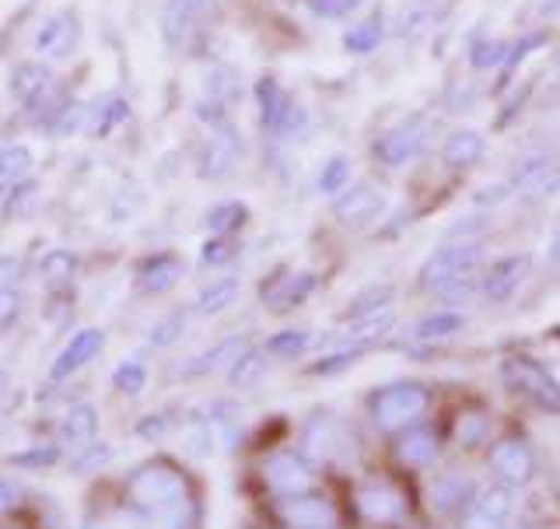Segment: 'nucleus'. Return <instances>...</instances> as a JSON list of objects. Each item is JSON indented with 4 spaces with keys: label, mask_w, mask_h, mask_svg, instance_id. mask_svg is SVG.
Listing matches in <instances>:
<instances>
[{
    "label": "nucleus",
    "mask_w": 560,
    "mask_h": 529,
    "mask_svg": "<svg viewBox=\"0 0 560 529\" xmlns=\"http://www.w3.org/2000/svg\"><path fill=\"white\" fill-rule=\"evenodd\" d=\"M137 513H144L162 529H186L192 519V487L186 473L168 460H151L127 484Z\"/></svg>",
    "instance_id": "obj_1"
},
{
    "label": "nucleus",
    "mask_w": 560,
    "mask_h": 529,
    "mask_svg": "<svg viewBox=\"0 0 560 529\" xmlns=\"http://www.w3.org/2000/svg\"><path fill=\"white\" fill-rule=\"evenodd\" d=\"M431 411V390L417 379H399L389 386H378V390L368 396V414H372L378 432L399 435L424 421Z\"/></svg>",
    "instance_id": "obj_2"
},
{
    "label": "nucleus",
    "mask_w": 560,
    "mask_h": 529,
    "mask_svg": "<svg viewBox=\"0 0 560 529\" xmlns=\"http://www.w3.org/2000/svg\"><path fill=\"white\" fill-rule=\"evenodd\" d=\"M483 263V242H452L442 245L434 256H428L420 263L417 271V285L420 291H431V295H442L445 288H452L455 280H466V277H477Z\"/></svg>",
    "instance_id": "obj_3"
},
{
    "label": "nucleus",
    "mask_w": 560,
    "mask_h": 529,
    "mask_svg": "<svg viewBox=\"0 0 560 529\" xmlns=\"http://www.w3.org/2000/svg\"><path fill=\"white\" fill-rule=\"evenodd\" d=\"M501 379L508 390L522 393L529 403H536V407L560 414V382L553 379L547 365H539L525 355H512L501 361Z\"/></svg>",
    "instance_id": "obj_4"
},
{
    "label": "nucleus",
    "mask_w": 560,
    "mask_h": 529,
    "mask_svg": "<svg viewBox=\"0 0 560 529\" xmlns=\"http://www.w3.org/2000/svg\"><path fill=\"white\" fill-rule=\"evenodd\" d=\"M354 505H358V516L372 526H399L410 516L407 491H402L396 481H382V478L364 481L354 495Z\"/></svg>",
    "instance_id": "obj_5"
},
{
    "label": "nucleus",
    "mask_w": 560,
    "mask_h": 529,
    "mask_svg": "<svg viewBox=\"0 0 560 529\" xmlns=\"http://www.w3.org/2000/svg\"><path fill=\"white\" fill-rule=\"evenodd\" d=\"M312 460L305 452H288L280 449L262 460V484H267L277 498H291V495H305L312 491Z\"/></svg>",
    "instance_id": "obj_6"
},
{
    "label": "nucleus",
    "mask_w": 560,
    "mask_h": 529,
    "mask_svg": "<svg viewBox=\"0 0 560 529\" xmlns=\"http://www.w3.org/2000/svg\"><path fill=\"white\" fill-rule=\"evenodd\" d=\"M428 134H431V119L424 113L407 116V119L396 123V127L378 140V148H375L378 162L389 165V169H399V165L413 162V158L424 151Z\"/></svg>",
    "instance_id": "obj_7"
},
{
    "label": "nucleus",
    "mask_w": 560,
    "mask_h": 529,
    "mask_svg": "<svg viewBox=\"0 0 560 529\" xmlns=\"http://www.w3.org/2000/svg\"><path fill=\"white\" fill-rule=\"evenodd\" d=\"M277 519L284 529H337L340 513L337 505L323 495H291V498H277Z\"/></svg>",
    "instance_id": "obj_8"
},
{
    "label": "nucleus",
    "mask_w": 560,
    "mask_h": 529,
    "mask_svg": "<svg viewBox=\"0 0 560 529\" xmlns=\"http://www.w3.org/2000/svg\"><path fill=\"white\" fill-rule=\"evenodd\" d=\"M515 487L508 484H490L477 491V498L459 516V529H504L508 519L515 513Z\"/></svg>",
    "instance_id": "obj_9"
},
{
    "label": "nucleus",
    "mask_w": 560,
    "mask_h": 529,
    "mask_svg": "<svg viewBox=\"0 0 560 529\" xmlns=\"http://www.w3.org/2000/svg\"><path fill=\"white\" fill-rule=\"evenodd\" d=\"M385 210V193L375 183H354L347 186L340 197H332V218L343 228H364L382 218Z\"/></svg>",
    "instance_id": "obj_10"
},
{
    "label": "nucleus",
    "mask_w": 560,
    "mask_h": 529,
    "mask_svg": "<svg viewBox=\"0 0 560 529\" xmlns=\"http://www.w3.org/2000/svg\"><path fill=\"white\" fill-rule=\"evenodd\" d=\"M529 274H533V256H525V253L501 256L483 271L480 295L487 298V302H508V298L529 280Z\"/></svg>",
    "instance_id": "obj_11"
},
{
    "label": "nucleus",
    "mask_w": 560,
    "mask_h": 529,
    "mask_svg": "<svg viewBox=\"0 0 560 529\" xmlns=\"http://www.w3.org/2000/svg\"><path fill=\"white\" fill-rule=\"evenodd\" d=\"M490 470L498 473V481L508 487H525L536 478V452L525 438H501L490 449Z\"/></svg>",
    "instance_id": "obj_12"
},
{
    "label": "nucleus",
    "mask_w": 560,
    "mask_h": 529,
    "mask_svg": "<svg viewBox=\"0 0 560 529\" xmlns=\"http://www.w3.org/2000/svg\"><path fill=\"white\" fill-rule=\"evenodd\" d=\"M508 186L525 193V197H553L560 189V154H533L512 172Z\"/></svg>",
    "instance_id": "obj_13"
},
{
    "label": "nucleus",
    "mask_w": 560,
    "mask_h": 529,
    "mask_svg": "<svg viewBox=\"0 0 560 529\" xmlns=\"http://www.w3.org/2000/svg\"><path fill=\"white\" fill-rule=\"evenodd\" d=\"M302 452L312 463H332L343 456V428L337 417L329 414H312L302 432Z\"/></svg>",
    "instance_id": "obj_14"
},
{
    "label": "nucleus",
    "mask_w": 560,
    "mask_h": 529,
    "mask_svg": "<svg viewBox=\"0 0 560 529\" xmlns=\"http://www.w3.org/2000/svg\"><path fill=\"white\" fill-rule=\"evenodd\" d=\"M81 39V28H78V14L74 11H60L46 18V25L35 35V49H39V57L46 60H67L70 53H74Z\"/></svg>",
    "instance_id": "obj_15"
},
{
    "label": "nucleus",
    "mask_w": 560,
    "mask_h": 529,
    "mask_svg": "<svg viewBox=\"0 0 560 529\" xmlns=\"http://www.w3.org/2000/svg\"><path fill=\"white\" fill-rule=\"evenodd\" d=\"M102 347H105V333H102L98 326L81 330L78 337H70V344L60 350V358L52 361L49 379H52V382H60V379H70L74 372H81V368H84L88 361H95V358L102 355Z\"/></svg>",
    "instance_id": "obj_16"
},
{
    "label": "nucleus",
    "mask_w": 560,
    "mask_h": 529,
    "mask_svg": "<svg viewBox=\"0 0 560 529\" xmlns=\"http://www.w3.org/2000/svg\"><path fill=\"white\" fill-rule=\"evenodd\" d=\"M438 435L431 428H407V432H399L396 435V442H393V456H396V463L399 467H407V470H428L434 460H438Z\"/></svg>",
    "instance_id": "obj_17"
},
{
    "label": "nucleus",
    "mask_w": 560,
    "mask_h": 529,
    "mask_svg": "<svg viewBox=\"0 0 560 529\" xmlns=\"http://www.w3.org/2000/svg\"><path fill=\"white\" fill-rule=\"evenodd\" d=\"M472 498H477V484L463 478V473H445V478L431 484V505L442 516H463Z\"/></svg>",
    "instance_id": "obj_18"
},
{
    "label": "nucleus",
    "mask_w": 560,
    "mask_h": 529,
    "mask_svg": "<svg viewBox=\"0 0 560 529\" xmlns=\"http://www.w3.org/2000/svg\"><path fill=\"white\" fill-rule=\"evenodd\" d=\"M49 84H52L49 67L39 60H25V64H18L11 74V95L18 105L32 110V105H39L49 95Z\"/></svg>",
    "instance_id": "obj_19"
},
{
    "label": "nucleus",
    "mask_w": 560,
    "mask_h": 529,
    "mask_svg": "<svg viewBox=\"0 0 560 529\" xmlns=\"http://www.w3.org/2000/svg\"><path fill=\"white\" fill-rule=\"evenodd\" d=\"M200 14H203V0H165V8H162V35H165V43L172 49L183 46L192 35V28H197Z\"/></svg>",
    "instance_id": "obj_20"
},
{
    "label": "nucleus",
    "mask_w": 560,
    "mask_h": 529,
    "mask_svg": "<svg viewBox=\"0 0 560 529\" xmlns=\"http://www.w3.org/2000/svg\"><path fill=\"white\" fill-rule=\"evenodd\" d=\"M393 323H396L393 306L389 309H378V312H368V315H354V320L347 323V330L340 333V344L337 347H361V350H368L375 341H382L385 333L393 330Z\"/></svg>",
    "instance_id": "obj_21"
},
{
    "label": "nucleus",
    "mask_w": 560,
    "mask_h": 529,
    "mask_svg": "<svg viewBox=\"0 0 560 529\" xmlns=\"http://www.w3.org/2000/svg\"><path fill=\"white\" fill-rule=\"evenodd\" d=\"M256 105H259V127L277 137L294 102L288 99V92L273 78H259L256 81Z\"/></svg>",
    "instance_id": "obj_22"
},
{
    "label": "nucleus",
    "mask_w": 560,
    "mask_h": 529,
    "mask_svg": "<svg viewBox=\"0 0 560 529\" xmlns=\"http://www.w3.org/2000/svg\"><path fill=\"white\" fill-rule=\"evenodd\" d=\"M315 288H319V277L315 274H288L284 271V280H270V285L262 288V298H267V306L273 312H288L291 306H302Z\"/></svg>",
    "instance_id": "obj_23"
},
{
    "label": "nucleus",
    "mask_w": 560,
    "mask_h": 529,
    "mask_svg": "<svg viewBox=\"0 0 560 529\" xmlns=\"http://www.w3.org/2000/svg\"><path fill=\"white\" fill-rule=\"evenodd\" d=\"M483 151H487L483 134L463 127V130H452V134L445 137V145H442V162H445V169H452V172H466V169H472V165L480 162Z\"/></svg>",
    "instance_id": "obj_24"
},
{
    "label": "nucleus",
    "mask_w": 560,
    "mask_h": 529,
    "mask_svg": "<svg viewBox=\"0 0 560 529\" xmlns=\"http://www.w3.org/2000/svg\"><path fill=\"white\" fill-rule=\"evenodd\" d=\"M179 277H183V260L172 253H158L140 263V271H137L140 291H148V295H162V291L175 288Z\"/></svg>",
    "instance_id": "obj_25"
},
{
    "label": "nucleus",
    "mask_w": 560,
    "mask_h": 529,
    "mask_svg": "<svg viewBox=\"0 0 560 529\" xmlns=\"http://www.w3.org/2000/svg\"><path fill=\"white\" fill-rule=\"evenodd\" d=\"M95 432H98V411L92 403H74L63 421H60V442L70 449H84L95 442Z\"/></svg>",
    "instance_id": "obj_26"
},
{
    "label": "nucleus",
    "mask_w": 560,
    "mask_h": 529,
    "mask_svg": "<svg viewBox=\"0 0 560 529\" xmlns=\"http://www.w3.org/2000/svg\"><path fill=\"white\" fill-rule=\"evenodd\" d=\"M249 347L242 337H232V341H221L218 347H210L207 355L192 358L189 368H186V379H200V376H214V372H228V368L235 365V358L242 355V350Z\"/></svg>",
    "instance_id": "obj_27"
},
{
    "label": "nucleus",
    "mask_w": 560,
    "mask_h": 529,
    "mask_svg": "<svg viewBox=\"0 0 560 529\" xmlns=\"http://www.w3.org/2000/svg\"><path fill=\"white\" fill-rule=\"evenodd\" d=\"M235 165H238V148L232 145V140H224V137L210 140V145L203 148V154H200V175L210 183L228 180V175L235 172Z\"/></svg>",
    "instance_id": "obj_28"
},
{
    "label": "nucleus",
    "mask_w": 560,
    "mask_h": 529,
    "mask_svg": "<svg viewBox=\"0 0 560 529\" xmlns=\"http://www.w3.org/2000/svg\"><path fill=\"white\" fill-rule=\"evenodd\" d=\"M463 315L459 312H452V309H442V312H431V315H424L413 330H410V341H417V344H438V341H448V337H455V333L463 330Z\"/></svg>",
    "instance_id": "obj_29"
},
{
    "label": "nucleus",
    "mask_w": 560,
    "mask_h": 529,
    "mask_svg": "<svg viewBox=\"0 0 560 529\" xmlns=\"http://www.w3.org/2000/svg\"><path fill=\"white\" fill-rule=\"evenodd\" d=\"M385 18H382V11H375L372 18H364V22H358L354 28H347L343 32V49L347 53H354V57H368L372 49H378V43L385 39Z\"/></svg>",
    "instance_id": "obj_30"
},
{
    "label": "nucleus",
    "mask_w": 560,
    "mask_h": 529,
    "mask_svg": "<svg viewBox=\"0 0 560 529\" xmlns=\"http://www.w3.org/2000/svg\"><path fill=\"white\" fill-rule=\"evenodd\" d=\"M428 25H431V0H402L389 28L396 39H417Z\"/></svg>",
    "instance_id": "obj_31"
},
{
    "label": "nucleus",
    "mask_w": 560,
    "mask_h": 529,
    "mask_svg": "<svg viewBox=\"0 0 560 529\" xmlns=\"http://www.w3.org/2000/svg\"><path fill=\"white\" fill-rule=\"evenodd\" d=\"M130 116V102L119 99V95H109L98 102V110L88 113V134L92 137H109L113 130H119L122 123Z\"/></svg>",
    "instance_id": "obj_32"
},
{
    "label": "nucleus",
    "mask_w": 560,
    "mask_h": 529,
    "mask_svg": "<svg viewBox=\"0 0 560 529\" xmlns=\"http://www.w3.org/2000/svg\"><path fill=\"white\" fill-rule=\"evenodd\" d=\"M262 376H267V350H259V347H245L235 358V365L228 368V382H232L235 390H253Z\"/></svg>",
    "instance_id": "obj_33"
},
{
    "label": "nucleus",
    "mask_w": 560,
    "mask_h": 529,
    "mask_svg": "<svg viewBox=\"0 0 560 529\" xmlns=\"http://www.w3.org/2000/svg\"><path fill=\"white\" fill-rule=\"evenodd\" d=\"M207 228L214 235H235L242 232L245 225H249V207H245L242 200H221L207 210Z\"/></svg>",
    "instance_id": "obj_34"
},
{
    "label": "nucleus",
    "mask_w": 560,
    "mask_h": 529,
    "mask_svg": "<svg viewBox=\"0 0 560 529\" xmlns=\"http://www.w3.org/2000/svg\"><path fill=\"white\" fill-rule=\"evenodd\" d=\"M242 285H238V277H221L214 280V285H207L200 295H197V312L200 315H218L224 309H232V302L238 298Z\"/></svg>",
    "instance_id": "obj_35"
},
{
    "label": "nucleus",
    "mask_w": 560,
    "mask_h": 529,
    "mask_svg": "<svg viewBox=\"0 0 560 529\" xmlns=\"http://www.w3.org/2000/svg\"><path fill=\"white\" fill-rule=\"evenodd\" d=\"M28 169H32V151L8 145L4 154H0V197H4L8 189L22 186L28 180Z\"/></svg>",
    "instance_id": "obj_36"
},
{
    "label": "nucleus",
    "mask_w": 560,
    "mask_h": 529,
    "mask_svg": "<svg viewBox=\"0 0 560 529\" xmlns=\"http://www.w3.org/2000/svg\"><path fill=\"white\" fill-rule=\"evenodd\" d=\"M312 333L308 330H280L273 333V337L267 341V355L280 358V361H294V358H302L305 350L312 347Z\"/></svg>",
    "instance_id": "obj_37"
},
{
    "label": "nucleus",
    "mask_w": 560,
    "mask_h": 529,
    "mask_svg": "<svg viewBox=\"0 0 560 529\" xmlns=\"http://www.w3.org/2000/svg\"><path fill=\"white\" fill-rule=\"evenodd\" d=\"M350 172H354L350 158L347 154H332L329 162L319 169V180H315V186H319L323 197H340V193L350 186Z\"/></svg>",
    "instance_id": "obj_38"
},
{
    "label": "nucleus",
    "mask_w": 560,
    "mask_h": 529,
    "mask_svg": "<svg viewBox=\"0 0 560 529\" xmlns=\"http://www.w3.org/2000/svg\"><path fill=\"white\" fill-rule=\"evenodd\" d=\"M508 53H512V46H508L504 39L483 35V39H472V46H469V64L477 67V70H498V67H504Z\"/></svg>",
    "instance_id": "obj_39"
},
{
    "label": "nucleus",
    "mask_w": 560,
    "mask_h": 529,
    "mask_svg": "<svg viewBox=\"0 0 560 529\" xmlns=\"http://www.w3.org/2000/svg\"><path fill=\"white\" fill-rule=\"evenodd\" d=\"M487 435H490V421L480 411H466L459 421H455V442L463 449H480Z\"/></svg>",
    "instance_id": "obj_40"
},
{
    "label": "nucleus",
    "mask_w": 560,
    "mask_h": 529,
    "mask_svg": "<svg viewBox=\"0 0 560 529\" xmlns=\"http://www.w3.org/2000/svg\"><path fill=\"white\" fill-rule=\"evenodd\" d=\"M74 271H78V256L70 250H52L39 263V274L46 285H67V280L74 277Z\"/></svg>",
    "instance_id": "obj_41"
},
{
    "label": "nucleus",
    "mask_w": 560,
    "mask_h": 529,
    "mask_svg": "<svg viewBox=\"0 0 560 529\" xmlns=\"http://www.w3.org/2000/svg\"><path fill=\"white\" fill-rule=\"evenodd\" d=\"M186 330H189V312L186 309H175V312H168L165 320L151 330V347H172V344H179L186 337Z\"/></svg>",
    "instance_id": "obj_42"
},
{
    "label": "nucleus",
    "mask_w": 560,
    "mask_h": 529,
    "mask_svg": "<svg viewBox=\"0 0 560 529\" xmlns=\"http://www.w3.org/2000/svg\"><path fill=\"white\" fill-rule=\"evenodd\" d=\"M361 358H364L361 347H332L329 355H323L308 368V376H337V372H347V368L354 361H361Z\"/></svg>",
    "instance_id": "obj_43"
},
{
    "label": "nucleus",
    "mask_w": 560,
    "mask_h": 529,
    "mask_svg": "<svg viewBox=\"0 0 560 529\" xmlns=\"http://www.w3.org/2000/svg\"><path fill=\"white\" fill-rule=\"evenodd\" d=\"M396 302V288H389V285H382V288H364L354 302H350V320L354 315H368V312H378V309H389Z\"/></svg>",
    "instance_id": "obj_44"
},
{
    "label": "nucleus",
    "mask_w": 560,
    "mask_h": 529,
    "mask_svg": "<svg viewBox=\"0 0 560 529\" xmlns=\"http://www.w3.org/2000/svg\"><path fill=\"white\" fill-rule=\"evenodd\" d=\"M113 386L119 393H127V396H137L140 390L148 386V365H140V361H122L116 372H113Z\"/></svg>",
    "instance_id": "obj_45"
},
{
    "label": "nucleus",
    "mask_w": 560,
    "mask_h": 529,
    "mask_svg": "<svg viewBox=\"0 0 560 529\" xmlns=\"http://www.w3.org/2000/svg\"><path fill=\"white\" fill-rule=\"evenodd\" d=\"M84 123H88V110L84 105H78V102H67L63 110L52 116V123H49V134L52 137H70V134H78V130H84Z\"/></svg>",
    "instance_id": "obj_46"
},
{
    "label": "nucleus",
    "mask_w": 560,
    "mask_h": 529,
    "mask_svg": "<svg viewBox=\"0 0 560 529\" xmlns=\"http://www.w3.org/2000/svg\"><path fill=\"white\" fill-rule=\"evenodd\" d=\"M235 256H238V245L232 242V235H214L210 242H203V250H200L203 267H224V263H232Z\"/></svg>",
    "instance_id": "obj_47"
},
{
    "label": "nucleus",
    "mask_w": 560,
    "mask_h": 529,
    "mask_svg": "<svg viewBox=\"0 0 560 529\" xmlns=\"http://www.w3.org/2000/svg\"><path fill=\"white\" fill-rule=\"evenodd\" d=\"M308 8L319 18H332V22H343V18L358 14L364 8V0H308Z\"/></svg>",
    "instance_id": "obj_48"
},
{
    "label": "nucleus",
    "mask_w": 560,
    "mask_h": 529,
    "mask_svg": "<svg viewBox=\"0 0 560 529\" xmlns=\"http://www.w3.org/2000/svg\"><path fill=\"white\" fill-rule=\"evenodd\" d=\"M18 309H22V295L4 285V288H0V333H4L18 320Z\"/></svg>",
    "instance_id": "obj_49"
},
{
    "label": "nucleus",
    "mask_w": 560,
    "mask_h": 529,
    "mask_svg": "<svg viewBox=\"0 0 560 529\" xmlns=\"http://www.w3.org/2000/svg\"><path fill=\"white\" fill-rule=\"evenodd\" d=\"M113 460V449L109 446H84L81 449V456L74 460V470L81 473H88V470H95V467H102V463H109Z\"/></svg>",
    "instance_id": "obj_50"
},
{
    "label": "nucleus",
    "mask_w": 560,
    "mask_h": 529,
    "mask_svg": "<svg viewBox=\"0 0 560 529\" xmlns=\"http://www.w3.org/2000/svg\"><path fill=\"white\" fill-rule=\"evenodd\" d=\"M25 502V491L18 487L14 481H0V519L4 516H14L18 508Z\"/></svg>",
    "instance_id": "obj_51"
},
{
    "label": "nucleus",
    "mask_w": 560,
    "mask_h": 529,
    "mask_svg": "<svg viewBox=\"0 0 560 529\" xmlns=\"http://www.w3.org/2000/svg\"><path fill=\"white\" fill-rule=\"evenodd\" d=\"M57 460H60V449L57 446H49L43 452H14L11 456L14 467H49V463H57Z\"/></svg>",
    "instance_id": "obj_52"
},
{
    "label": "nucleus",
    "mask_w": 560,
    "mask_h": 529,
    "mask_svg": "<svg viewBox=\"0 0 560 529\" xmlns=\"http://www.w3.org/2000/svg\"><path fill=\"white\" fill-rule=\"evenodd\" d=\"M168 428H172V425H168V417H165V414H151V417H144V421L137 425V435H140V438H151V442H158V438H162Z\"/></svg>",
    "instance_id": "obj_53"
},
{
    "label": "nucleus",
    "mask_w": 560,
    "mask_h": 529,
    "mask_svg": "<svg viewBox=\"0 0 560 529\" xmlns=\"http://www.w3.org/2000/svg\"><path fill=\"white\" fill-rule=\"evenodd\" d=\"M4 148H8V137H4V134H0V154H4Z\"/></svg>",
    "instance_id": "obj_54"
},
{
    "label": "nucleus",
    "mask_w": 560,
    "mask_h": 529,
    "mask_svg": "<svg viewBox=\"0 0 560 529\" xmlns=\"http://www.w3.org/2000/svg\"><path fill=\"white\" fill-rule=\"evenodd\" d=\"M504 529H508V526H504ZM512 529H518V526H512Z\"/></svg>",
    "instance_id": "obj_55"
},
{
    "label": "nucleus",
    "mask_w": 560,
    "mask_h": 529,
    "mask_svg": "<svg viewBox=\"0 0 560 529\" xmlns=\"http://www.w3.org/2000/svg\"><path fill=\"white\" fill-rule=\"evenodd\" d=\"M557 64H560V57H557Z\"/></svg>",
    "instance_id": "obj_56"
}]
</instances>
